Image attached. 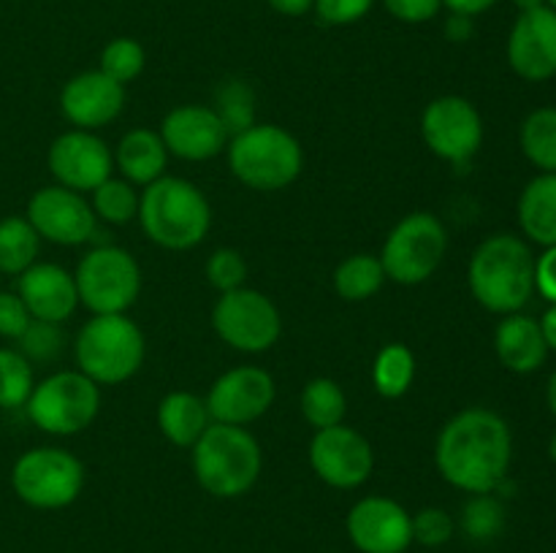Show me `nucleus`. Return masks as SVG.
Instances as JSON below:
<instances>
[{"label": "nucleus", "mask_w": 556, "mask_h": 553, "mask_svg": "<svg viewBox=\"0 0 556 553\" xmlns=\"http://www.w3.org/2000/svg\"><path fill=\"white\" fill-rule=\"evenodd\" d=\"M434 461L451 486L467 493H492L508 480L514 434L494 410L467 407L440 428Z\"/></svg>", "instance_id": "obj_1"}, {"label": "nucleus", "mask_w": 556, "mask_h": 553, "mask_svg": "<svg viewBox=\"0 0 556 553\" xmlns=\"http://www.w3.org/2000/svg\"><path fill=\"white\" fill-rule=\"evenodd\" d=\"M467 282L476 301L489 312H521L535 293V255L525 239L494 233L472 253Z\"/></svg>", "instance_id": "obj_2"}, {"label": "nucleus", "mask_w": 556, "mask_h": 553, "mask_svg": "<svg viewBox=\"0 0 556 553\" xmlns=\"http://www.w3.org/2000/svg\"><path fill=\"white\" fill-rule=\"evenodd\" d=\"M139 222L147 236L163 249L195 247L212 228V206L193 182L179 177H161L139 195Z\"/></svg>", "instance_id": "obj_3"}, {"label": "nucleus", "mask_w": 556, "mask_h": 553, "mask_svg": "<svg viewBox=\"0 0 556 553\" xmlns=\"http://www.w3.org/2000/svg\"><path fill=\"white\" fill-rule=\"evenodd\" d=\"M190 450L195 480L212 497H242L261 475V445L244 426L212 421Z\"/></svg>", "instance_id": "obj_4"}, {"label": "nucleus", "mask_w": 556, "mask_h": 553, "mask_svg": "<svg viewBox=\"0 0 556 553\" xmlns=\"http://www.w3.org/2000/svg\"><path fill=\"white\" fill-rule=\"evenodd\" d=\"M226 150L233 177L261 193L293 184L304 166L302 144L280 125H250L231 136Z\"/></svg>", "instance_id": "obj_5"}, {"label": "nucleus", "mask_w": 556, "mask_h": 553, "mask_svg": "<svg viewBox=\"0 0 556 553\" xmlns=\"http://www.w3.org/2000/svg\"><path fill=\"white\" fill-rule=\"evenodd\" d=\"M74 352L79 372L92 383L117 385L139 372L147 342L128 314H96L76 334Z\"/></svg>", "instance_id": "obj_6"}, {"label": "nucleus", "mask_w": 556, "mask_h": 553, "mask_svg": "<svg viewBox=\"0 0 556 553\" xmlns=\"http://www.w3.org/2000/svg\"><path fill=\"white\" fill-rule=\"evenodd\" d=\"M25 410L41 432L71 437L96 421L101 410V385L81 372L49 374L33 388Z\"/></svg>", "instance_id": "obj_7"}, {"label": "nucleus", "mask_w": 556, "mask_h": 553, "mask_svg": "<svg viewBox=\"0 0 556 553\" xmlns=\"http://www.w3.org/2000/svg\"><path fill=\"white\" fill-rule=\"evenodd\" d=\"M79 301L92 314H125L141 293V269L134 255L114 244L92 247L74 271Z\"/></svg>", "instance_id": "obj_8"}, {"label": "nucleus", "mask_w": 556, "mask_h": 553, "mask_svg": "<svg viewBox=\"0 0 556 553\" xmlns=\"http://www.w3.org/2000/svg\"><path fill=\"white\" fill-rule=\"evenodd\" d=\"M448 249L445 226L429 211H413L391 228L380 253L389 280L400 285H421L438 271Z\"/></svg>", "instance_id": "obj_9"}, {"label": "nucleus", "mask_w": 556, "mask_h": 553, "mask_svg": "<svg viewBox=\"0 0 556 553\" xmlns=\"http://www.w3.org/2000/svg\"><path fill=\"white\" fill-rule=\"evenodd\" d=\"M11 486L30 507H68L85 488V466L63 448H33L16 459Z\"/></svg>", "instance_id": "obj_10"}, {"label": "nucleus", "mask_w": 556, "mask_h": 553, "mask_svg": "<svg viewBox=\"0 0 556 553\" xmlns=\"http://www.w3.org/2000/svg\"><path fill=\"white\" fill-rule=\"evenodd\" d=\"M212 325L226 345L242 352L269 350L282 331L280 309L275 307V301L244 285L220 293L212 309Z\"/></svg>", "instance_id": "obj_11"}, {"label": "nucleus", "mask_w": 556, "mask_h": 553, "mask_svg": "<svg viewBox=\"0 0 556 553\" xmlns=\"http://www.w3.org/2000/svg\"><path fill=\"white\" fill-rule=\"evenodd\" d=\"M421 136L434 155L462 166L472 160L483 144L481 112L462 95H440L424 108Z\"/></svg>", "instance_id": "obj_12"}, {"label": "nucleus", "mask_w": 556, "mask_h": 553, "mask_svg": "<svg viewBox=\"0 0 556 553\" xmlns=\"http://www.w3.org/2000/svg\"><path fill=\"white\" fill-rule=\"evenodd\" d=\"M309 464L315 475L331 488H358L372 475V445L364 434L342 423L318 428L309 442Z\"/></svg>", "instance_id": "obj_13"}, {"label": "nucleus", "mask_w": 556, "mask_h": 553, "mask_svg": "<svg viewBox=\"0 0 556 553\" xmlns=\"http://www.w3.org/2000/svg\"><path fill=\"white\" fill-rule=\"evenodd\" d=\"M25 217L36 228L38 236L63 244V247L90 242L92 233H96L92 206L81 198V193L63 188V184H49V188L36 190L27 201Z\"/></svg>", "instance_id": "obj_14"}, {"label": "nucleus", "mask_w": 556, "mask_h": 553, "mask_svg": "<svg viewBox=\"0 0 556 553\" xmlns=\"http://www.w3.org/2000/svg\"><path fill=\"white\" fill-rule=\"evenodd\" d=\"M275 380L261 366H237L220 374L206 394V410L215 423L248 426L275 404Z\"/></svg>", "instance_id": "obj_15"}, {"label": "nucleus", "mask_w": 556, "mask_h": 553, "mask_svg": "<svg viewBox=\"0 0 556 553\" xmlns=\"http://www.w3.org/2000/svg\"><path fill=\"white\" fill-rule=\"evenodd\" d=\"M47 163L58 184L76 193H85V190L92 193L98 184L112 177L114 155L109 152L106 141L98 139L90 130L76 128L52 141Z\"/></svg>", "instance_id": "obj_16"}, {"label": "nucleus", "mask_w": 556, "mask_h": 553, "mask_svg": "<svg viewBox=\"0 0 556 553\" xmlns=\"http://www.w3.org/2000/svg\"><path fill=\"white\" fill-rule=\"evenodd\" d=\"M508 63L525 81L556 76V11L541 5L516 16L508 36Z\"/></svg>", "instance_id": "obj_17"}, {"label": "nucleus", "mask_w": 556, "mask_h": 553, "mask_svg": "<svg viewBox=\"0 0 556 553\" xmlns=\"http://www.w3.org/2000/svg\"><path fill=\"white\" fill-rule=\"evenodd\" d=\"M348 535L364 553H405L413 542V518L394 499L367 497L353 504Z\"/></svg>", "instance_id": "obj_18"}, {"label": "nucleus", "mask_w": 556, "mask_h": 553, "mask_svg": "<svg viewBox=\"0 0 556 553\" xmlns=\"http://www.w3.org/2000/svg\"><path fill=\"white\" fill-rule=\"evenodd\" d=\"M161 139L168 155L182 160H210L226 150L231 136L212 106H177L163 117Z\"/></svg>", "instance_id": "obj_19"}, {"label": "nucleus", "mask_w": 556, "mask_h": 553, "mask_svg": "<svg viewBox=\"0 0 556 553\" xmlns=\"http://www.w3.org/2000/svg\"><path fill=\"white\" fill-rule=\"evenodd\" d=\"M125 106V87L109 79L101 68L87 70L65 81L60 92V108L65 119L79 130H96L119 117Z\"/></svg>", "instance_id": "obj_20"}, {"label": "nucleus", "mask_w": 556, "mask_h": 553, "mask_svg": "<svg viewBox=\"0 0 556 553\" xmlns=\"http://www.w3.org/2000/svg\"><path fill=\"white\" fill-rule=\"evenodd\" d=\"M16 296L25 301L33 320L63 323L79 307V291L71 271L58 263H33L16 280Z\"/></svg>", "instance_id": "obj_21"}, {"label": "nucleus", "mask_w": 556, "mask_h": 553, "mask_svg": "<svg viewBox=\"0 0 556 553\" xmlns=\"http://www.w3.org/2000/svg\"><path fill=\"white\" fill-rule=\"evenodd\" d=\"M494 350H497L500 363L516 374L538 372L548 356L538 320L521 312L503 314L494 331Z\"/></svg>", "instance_id": "obj_22"}, {"label": "nucleus", "mask_w": 556, "mask_h": 553, "mask_svg": "<svg viewBox=\"0 0 556 553\" xmlns=\"http://www.w3.org/2000/svg\"><path fill=\"white\" fill-rule=\"evenodd\" d=\"M114 163L119 171L125 173L130 184H152L155 179L166 177L168 150L163 144L161 133L147 128H136L119 139L117 152H114Z\"/></svg>", "instance_id": "obj_23"}, {"label": "nucleus", "mask_w": 556, "mask_h": 553, "mask_svg": "<svg viewBox=\"0 0 556 553\" xmlns=\"http://www.w3.org/2000/svg\"><path fill=\"white\" fill-rule=\"evenodd\" d=\"M516 215L530 242L541 247L556 244V173H538L525 184Z\"/></svg>", "instance_id": "obj_24"}, {"label": "nucleus", "mask_w": 556, "mask_h": 553, "mask_svg": "<svg viewBox=\"0 0 556 553\" xmlns=\"http://www.w3.org/2000/svg\"><path fill=\"white\" fill-rule=\"evenodd\" d=\"M212 423L206 401L188 390H174L157 404V428L177 448H193Z\"/></svg>", "instance_id": "obj_25"}, {"label": "nucleus", "mask_w": 556, "mask_h": 553, "mask_svg": "<svg viewBox=\"0 0 556 553\" xmlns=\"http://www.w3.org/2000/svg\"><path fill=\"white\" fill-rule=\"evenodd\" d=\"M41 249V236L27 217H3L0 220V274L20 276L30 269Z\"/></svg>", "instance_id": "obj_26"}, {"label": "nucleus", "mask_w": 556, "mask_h": 553, "mask_svg": "<svg viewBox=\"0 0 556 553\" xmlns=\"http://www.w3.org/2000/svg\"><path fill=\"white\" fill-rule=\"evenodd\" d=\"M386 271L378 255L358 253L334 269V291L345 301H367L383 287Z\"/></svg>", "instance_id": "obj_27"}, {"label": "nucleus", "mask_w": 556, "mask_h": 553, "mask_svg": "<svg viewBox=\"0 0 556 553\" xmlns=\"http://www.w3.org/2000/svg\"><path fill=\"white\" fill-rule=\"evenodd\" d=\"M519 144L527 160L541 173H556V108L543 106L527 114L519 130Z\"/></svg>", "instance_id": "obj_28"}, {"label": "nucleus", "mask_w": 556, "mask_h": 553, "mask_svg": "<svg viewBox=\"0 0 556 553\" xmlns=\"http://www.w3.org/2000/svg\"><path fill=\"white\" fill-rule=\"evenodd\" d=\"M416 377V356L407 345L391 342L372 363V385L383 399H400L410 390Z\"/></svg>", "instance_id": "obj_29"}, {"label": "nucleus", "mask_w": 556, "mask_h": 553, "mask_svg": "<svg viewBox=\"0 0 556 553\" xmlns=\"http://www.w3.org/2000/svg\"><path fill=\"white\" fill-rule=\"evenodd\" d=\"M348 412L345 390L331 377H315L302 390V415L313 428H329L342 423Z\"/></svg>", "instance_id": "obj_30"}, {"label": "nucleus", "mask_w": 556, "mask_h": 553, "mask_svg": "<svg viewBox=\"0 0 556 553\" xmlns=\"http://www.w3.org/2000/svg\"><path fill=\"white\" fill-rule=\"evenodd\" d=\"M36 380H33V363L20 350L0 347V407L16 410L30 399Z\"/></svg>", "instance_id": "obj_31"}, {"label": "nucleus", "mask_w": 556, "mask_h": 553, "mask_svg": "<svg viewBox=\"0 0 556 553\" xmlns=\"http://www.w3.org/2000/svg\"><path fill=\"white\" fill-rule=\"evenodd\" d=\"M92 211L101 220L123 226V222H130L139 215V193H136L128 179L109 177L106 182L92 190Z\"/></svg>", "instance_id": "obj_32"}, {"label": "nucleus", "mask_w": 556, "mask_h": 553, "mask_svg": "<svg viewBox=\"0 0 556 553\" xmlns=\"http://www.w3.org/2000/svg\"><path fill=\"white\" fill-rule=\"evenodd\" d=\"M217 117L226 125L228 136H237L255 125V98L244 81H226L217 90Z\"/></svg>", "instance_id": "obj_33"}, {"label": "nucleus", "mask_w": 556, "mask_h": 553, "mask_svg": "<svg viewBox=\"0 0 556 553\" xmlns=\"http://www.w3.org/2000/svg\"><path fill=\"white\" fill-rule=\"evenodd\" d=\"M144 47L136 38H114L101 52V70L109 79L119 81L123 87L144 70Z\"/></svg>", "instance_id": "obj_34"}, {"label": "nucleus", "mask_w": 556, "mask_h": 553, "mask_svg": "<svg viewBox=\"0 0 556 553\" xmlns=\"http://www.w3.org/2000/svg\"><path fill=\"white\" fill-rule=\"evenodd\" d=\"M505 524V510L500 499L492 493H476L465 507V531L476 540H492L503 531Z\"/></svg>", "instance_id": "obj_35"}, {"label": "nucleus", "mask_w": 556, "mask_h": 553, "mask_svg": "<svg viewBox=\"0 0 556 553\" xmlns=\"http://www.w3.org/2000/svg\"><path fill=\"white\" fill-rule=\"evenodd\" d=\"M206 280L212 287H217L220 293L237 291L248 280V263H244L242 255L231 247H220L210 255L206 260Z\"/></svg>", "instance_id": "obj_36"}, {"label": "nucleus", "mask_w": 556, "mask_h": 553, "mask_svg": "<svg viewBox=\"0 0 556 553\" xmlns=\"http://www.w3.org/2000/svg\"><path fill=\"white\" fill-rule=\"evenodd\" d=\"M22 356L27 361H52V358L60 356L63 350V331H60L58 323H47V320H33L27 325V331L22 334Z\"/></svg>", "instance_id": "obj_37"}, {"label": "nucleus", "mask_w": 556, "mask_h": 553, "mask_svg": "<svg viewBox=\"0 0 556 553\" xmlns=\"http://www.w3.org/2000/svg\"><path fill=\"white\" fill-rule=\"evenodd\" d=\"M451 535H454V520L445 510L429 507L413 518V540H418L421 545L438 548L448 542Z\"/></svg>", "instance_id": "obj_38"}, {"label": "nucleus", "mask_w": 556, "mask_h": 553, "mask_svg": "<svg viewBox=\"0 0 556 553\" xmlns=\"http://www.w3.org/2000/svg\"><path fill=\"white\" fill-rule=\"evenodd\" d=\"M372 5L375 0H315L313 9L326 25H353L367 16Z\"/></svg>", "instance_id": "obj_39"}, {"label": "nucleus", "mask_w": 556, "mask_h": 553, "mask_svg": "<svg viewBox=\"0 0 556 553\" xmlns=\"http://www.w3.org/2000/svg\"><path fill=\"white\" fill-rule=\"evenodd\" d=\"M33 323L25 301L16 293H0V336L5 339H22L27 325Z\"/></svg>", "instance_id": "obj_40"}, {"label": "nucleus", "mask_w": 556, "mask_h": 553, "mask_svg": "<svg viewBox=\"0 0 556 553\" xmlns=\"http://www.w3.org/2000/svg\"><path fill=\"white\" fill-rule=\"evenodd\" d=\"M386 11L394 20L407 22V25H421V22L434 20L443 9V0H383Z\"/></svg>", "instance_id": "obj_41"}, {"label": "nucleus", "mask_w": 556, "mask_h": 553, "mask_svg": "<svg viewBox=\"0 0 556 553\" xmlns=\"http://www.w3.org/2000/svg\"><path fill=\"white\" fill-rule=\"evenodd\" d=\"M535 291L548 304H556V244L543 249V255L535 258Z\"/></svg>", "instance_id": "obj_42"}, {"label": "nucleus", "mask_w": 556, "mask_h": 553, "mask_svg": "<svg viewBox=\"0 0 556 553\" xmlns=\"http://www.w3.org/2000/svg\"><path fill=\"white\" fill-rule=\"evenodd\" d=\"M494 3H497V0H443V5L451 11V14H465V16L483 14V11L492 9Z\"/></svg>", "instance_id": "obj_43"}, {"label": "nucleus", "mask_w": 556, "mask_h": 553, "mask_svg": "<svg viewBox=\"0 0 556 553\" xmlns=\"http://www.w3.org/2000/svg\"><path fill=\"white\" fill-rule=\"evenodd\" d=\"M445 36L451 41H467L472 36V16L451 14L448 22H445Z\"/></svg>", "instance_id": "obj_44"}, {"label": "nucleus", "mask_w": 556, "mask_h": 553, "mask_svg": "<svg viewBox=\"0 0 556 553\" xmlns=\"http://www.w3.org/2000/svg\"><path fill=\"white\" fill-rule=\"evenodd\" d=\"M277 14L286 16H304L315 5V0H266Z\"/></svg>", "instance_id": "obj_45"}, {"label": "nucleus", "mask_w": 556, "mask_h": 553, "mask_svg": "<svg viewBox=\"0 0 556 553\" xmlns=\"http://www.w3.org/2000/svg\"><path fill=\"white\" fill-rule=\"evenodd\" d=\"M538 325H541V334L543 339H546L548 350L556 352V304H548V309L543 312V318L538 320Z\"/></svg>", "instance_id": "obj_46"}, {"label": "nucleus", "mask_w": 556, "mask_h": 553, "mask_svg": "<svg viewBox=\"0 0 556 553\" xmlns=\"http://www.w3.org/2000/svg\"><path fill=\"white\" fill-rule=\"evenodd\" d=\"M546 401H548V410L556 415V372L548 377V385H546Z\"/></svg>", "instance_id": "obj_47"}, {"label": "nucleus", "mask_w": 556, "mask_h": 553, "mask_svg": "<svg viewBox=\"0 0 556 553\" xmlns=\"http://www.w3.org/2000/svg\"><path fill=\"white\" fill-rule=\"evenodd\" d=\"M514 5L519 9V14H525V11H535L546 5V0H514Z\"/></svg>", "instance_id": "obj_48"}, {"label": "nucleus", "mask_w": 556, "mask_h": 553, "mask_svg": "<svg viewBox=\"0 0 556 553\" xmlns=\"http://www.w3.org/2000/svg\"><path fill=\"white\" fill-rule=\"evenodd\" d=\"M548 455H552V461L556 464V432L552 434V439H548Z\"/></svg>", "instance_id": "obj_49"}, {"label": "nucleus", "mask_w": 556, "mask_h": 553, "mask_svg": "<svg viewBox=\"0 0 556 553\" xmlns=\"http://www.w3.org/2000/svg\"><path fill=\"white\" fill-rule=\"evenodd\" d=\"M546 5H548V9L556 11V0H546Z\"/></svg>", "instance_id": "obj_50"}]
</instances>
